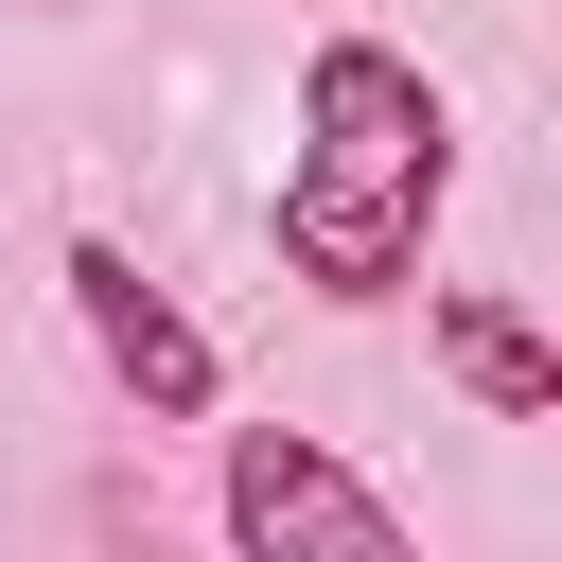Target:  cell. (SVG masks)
<instances>
[{
	"label": "cell",
	"instance_id": "obj_1",
	"mask_svg": "<svg viewBox=\"0 0 562 562\" xmlns=\"http://www.w3.org/2000/svg\"><path fill=\"white\" fill-rule=\"evenodd\" d=\"M439 193H457V105L422 88V53L316 35V53H299V158H281V263L369 316V299L422 281Z\"/></svg>",
	"mask_w": 562,
	"mask_h": 562
},
{
	"label": "cell",
	"instance_id": "obj_2",
	"mask_svg": "<svg viewBox=\"0 0 562 562\" xmlns=\"http://www.w3.org/2000/svg\"><path fill=\"white\" fill-rule=\"evenodd\" d=\"M211 509H228V544H246V562H404V509H386L351 457H316L299 422H246Z\"/></svg>",
	"mask_w": 562,
	"mask_h": 562
},
{
	"label": "cell",
	"instance_id": "obj_3",
	"mask_svg": "<svg viewBox=\"0 0 562 562\" xmlns=\"http://www.w3.org/2000/svg\"><path fill=\"white\" fill-rule=\"evenodd\" d=\"M53 281H70V316H88V351H105V386H123L140 422H211V386H228V351H211V334H193V316H176V299L140 281V246H105V228H70V263H53Z\"/></svg>",
	"mask_w": 562,
	"mask_h": 562
},
{
	"label": "cell",
	"instance_id": "obj_4",
	"mask_svg": "<svg viewBox=\"0 0 562 562\" xmlns=\"http://www.w3.org/2000/svg\"><path fill=\"white\" fill-rule=\"evenodd\" d=\"M439 369H457L492 422H562V351H544L509 299H439Z\"/></svg>",
	"mask_w": 562,
	"mask_h": 562
}]
</instances>
